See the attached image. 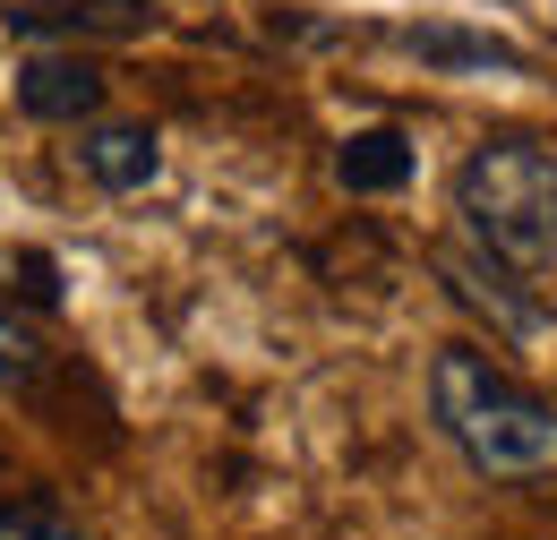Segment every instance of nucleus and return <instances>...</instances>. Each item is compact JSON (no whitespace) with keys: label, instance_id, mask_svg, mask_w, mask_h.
Instances as JSON below:
<instances>
[{"label":"nucleus","instance_id":"1","mask_svg":"<svg viewBox=\"0 0 557 540\" xmlns=\"http://www.w3.org/2000/svg\"><path fill=\"white\" fill-rule=\"evenodd\" d=\"M429 420H437V438L481 480L557 472V404L532 395L523 378H506L472 343H446V352L429 360Z\"/></svg>","mask_w":557,"mask_h":540},{"label":"nucleus","instance_id":"2","mask_svg":"<svg viewBox=\"0 0 557 540\" xmlns=\"http://www.w3.org/2000/svg\"><path fill=\"white\" fill-rule=\"evenodd\" d=\"M455 214H463V241H481L488 258L523 274L557 267V146L523 130L481 137L455 163Z\"/></svg>","mask_w":557,"mask_h":540},{"label":"nucleus","instance_id":"3","mask_svg":"<svg viewBox=\"0 0 557 540\" xmlns=\"http://www.w3.org/2000/svg\"><path fill=\"white\" fill-rule=\"evenodd\" d=\"M437 283H446L472 318H488V335H506V343H541L549 335V300L523 283V267L488 258L481 241H437Z\"/></svg>","mask_w":557,"mask_h":540},{"label":"nucleus","instance_id":"4","mask_svg":"<svg viewBox=\"0 0 557 540\" xmlns=\"http://www.w3.org/2000/svg\"><path fill=\"white\" fill-rule=\"evenodd\" d=\"M17 112L26 121H52V130H86L103 121V69L86 52H26L17 61Z\"/></svg>","mask_w":557,"mask_h":540},{"label":"nucleus","instance_id":"5","mask_svg":"<svg viewBox=\"0 0 557 540\" xmlns=\"http://www.w3.org/2000/svg\"><path fill=\"white\" fill-rule=\"evenodd\" d=\"M77 172L95 189H112V198H138V189H154V172H163V137L146 130V121H86L77 130Z\"/></svg>","mask_w":557,"mask_h":540},{"label":"nucleus","instance_id":"6","mask_svg":"<svg viewBox=\"0 0 557 540\" xmlns=\"http://www.w3.org/2000/svg\"><path fill=\"white\" fill-rule=\"evenodd\" d=\"M9 26L17 35H146L154 26V9L146 0H17L9 9Z\"/></svg>","mask_w":557,"mask_h":540},{"label":"nucleus","instance_id":"7","mask_svg":"<svg viewBox=\"0 0 557 540\" xmlns=\"http://www.w3.org/2000/svg\"><path fill=\"white\" fill-rule=\"evenodd\" d=\"M335 181H344L351 198H395L412 181V137L404 130H351L335 146Z\"/></svg>","mask_w":557,"mask_h":540},{"label":"nucleus","instance_id":"8","mask_svg":"<svg viewBox=\"0 0 557 540\" xmlns=\"http://www.w3.org/2000/svg\"><path fill=\"white\" fill-rule=\"evenodd\" d=\"M404 52H420L429 69H497V77H523V52H515V44L463 35V26H404Z\"/></svg>","mask_w":557,"mask_h":540},{"label":"nucleus","instance_id":"9","mask_svg":"<svg viewBox=\"0 0 557 540\" xmlns=\"http://www.w3.org/2000/svg\"><path fill=\"white\" fill-rule=\"evenodd\" d=\"M44 369H52V343H44V327H35L26 309H9V300H0V386H9V395H26Z\"/></svg>","mask_w":557,"mask_h":540},{"label":"nucleus","instance_id":"10","mask_svg":"<svg viewBox=\"0 0 557 540\" xmlns=\"http://www.w3.org/2000/svg\"><path fill=\"white\" fill-rule=\"evenodd\" d=\"M0 540H86L70 506H52V498H9L0 506Z\"/></svg>","mask_w":557,"mask_h":540}]
</instances>
